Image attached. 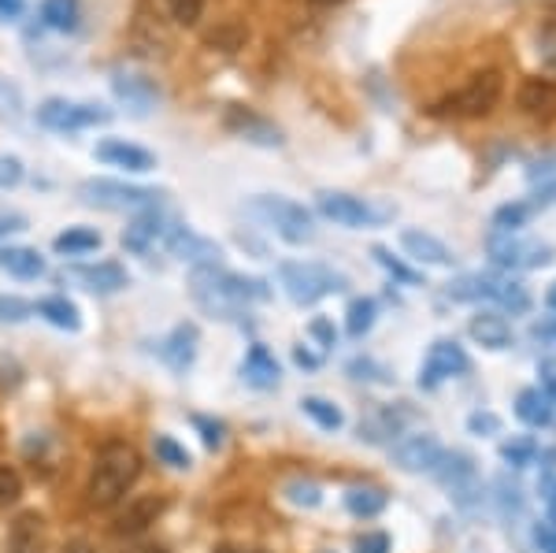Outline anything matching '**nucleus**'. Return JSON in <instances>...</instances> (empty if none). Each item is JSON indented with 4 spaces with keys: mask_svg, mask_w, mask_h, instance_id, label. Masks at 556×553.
Wrapping results in <instances>:
<instances>
[{
    "mask_svg": "<svg viewBox=\"0 0 556 553\" xmlns=\"http://www.w3.org/2000/svg\"><path fill=\"white\" fill-rule=\"evenodd\" d=\"M141 476V453L134 450L130 442H104L93 457V472H89L86 483V502L93 510H112V505L123 502V494L138 483Z\"/></svg>",
    "mask_w": 556,
    "mask_h": 553,
    "instance_id": "1",
    "label": "nucleus"
},
{
    "mask_svg": "<svg viewBox=\"0 0 556 553\" xmlns=\"http://www.w3.org/2000/svg\"><path fill=\"white\" fill-rule=\"evenodd\" d=\"M190 290L197 305L215 312V316H230V312L249 305V301H271V287L264 279L230 275L223 267H193Z\"/></svg>",
    "mask_w": 556,
    "mask_h": 553,
    "instance_id": "2",
    "label": "nucleus"
},
{
    "mask_svg": "<svg viewBox=\"0 0 556 553\" xmlns=\"http://www.w3.org/2000/svg\"><path fill=\"white\" fill-rule=\"evenodd\" d=\"M245 212L264 223V227H271L282 242H290V246L316 242V219H312V212L298 201L278 198V193H260V198L245 204Z\"/></svg>",
    "mask_w": 556,
    "mask_h": 553,
    "instance_id": "3",
    "label": "nucleus"
},
{
    "mask_svg": "<svg viewBox=\"0 0 556 553\" xmlns=\"http://www.w3.org/2000/svg\"><path fill=\"white\" fill-rule=\"evenodd\" d=\"M164 190H149V186H127L115 183V178H86L78 183V201L89 209H104V212H149V209H164Z\"/></svg>",
    "mask_w": 556,
    "mask_h": 553,
    "instance_id": "4",
    "label": "nucleus"
},
{
    "mask_svg": "<svg viewBox=\"0 0 556 553\" xmlns=\"http://www.w3.org/2000/svg\"><path fill=\"white\" fill-rule=\"evenodd\" d=\"M316 209L319 216L334 219L338 227H349V230H364V227H382L397 216V209L386 201H375V198H356V193H342V190H323L316 193Z\"/></svg>",
    "mask_w": 556,
    "mask_h": 553,
    "instance_id": "5",
    "label": "nucleus"
},
{
    "mask_svg": "<svg viewBox=\"0 0 556 553\" xmlns=\"http://www.w3.org/2000/svg\"><path fill=\"white\" fill-rule=\"evenodd\" d=\"M278 282H282L286 293H290L298 305H316L327 293H342L349 287V279L342 272H334V267H327V264H312V261L278 264Z\"/></svg>",
    "mask_w": 556,
    "mask_h": 553,
    "instance_id": "6",
    "label": "nucleus"
},
{
    "mask_svg": "<svg viewBox=\"0 0 556 553\" xmlns=\"http://www.w3.org/2000/svg\"><path fill=\"white\" fill-rule=\"evenodd\" d=\"M501 93H505V78H501V71H479V75H471L468 83H464L456 93H450L445 101L434 104L438 115H460V120H479V115H490L497 109Z\"/></svg>",
    "mask_w": 556,
    "mask_h": 553,
    "instance_id": "7",
    "label": "nucleus"
},
{
    "mask_svg": "<svg viewBox=\"0 0 556 553\" xmlns=\"http://www.w3.org/2000/svg\"><path fill=\"white\" fill-rule=\"evenodd\" d=\"M38 123L45 130H89V127H104L112 123V112L101 104H86V101H67V97H49L38 109Z\"/></svg>",
    "mask_w": 556,
    "mask_h": 553,
    "instance_id": "8",
    "label": "nucleus"
},
{
    "mask_svg": "<svg viewBox=\"0 0 556 553\" xmlns=\"http://www.w3.org/2000/svg\"><path fill=\"white\" fill-rule=\"evenodd\" d=\"M112 93H115V101L134 115V120H146V115L156 112V104H160V86L152 83L146 71L119 67L112 75Z\"/></svg>",
    "mask_w": 556,
    "mask_h": 553,
    "instance_id": "9",
    "label": "nucleus"
},
{
    "mask_svg": "<svg viewBox=\"0 0 556 553\" xmlns=\"http://www.w3.org/2000/svg\"><path fill=\"white\" fill-rule=\"evenodd\" d=\"M490 256L501 267H545L553 264V246L531 242V238L505 235V230H493L490 235Z\"/></svg>",
    "mask_w": 556,
    "mask_h": 553,
    "instance_id": "10",
    "label": "nucleus"
},
{
    "mask_svg": "<svg viewBox=\"0 0 556 553\" xmlns=\"http://www.w3.org/2000/svg\"><path fill=\"white\" fill-rule=\"evenodd\" d=\"M175 235V219L167 216L164 209H149V212H138L134 223L123 230V249L138 256H149L156 246H167V238Z\"/></svg>",
    "mask_w": 556,
    "mask_h": 553,
    "instance_id": "11",
    "label": "nucleus"
},
{
    "mask_svg": "<svg viewBox=\"0 0 556 553\" xmlns=\"http://www.w3.org/2000/svg\"><path fill=\"white\" fill-rule=\"evenodd\" d=\"M434 476L442 479V487H450V494L456 498L460 505H475L479 502V472H475V461L468 453L453 450V453H442V461L434 465Z\"/></svg>",
    "mask_w": 556,
    "mask_h": 553,
    "instance_id": "12",
    "label": "nucleus"
},
{
    "mask_svg": "<svg viewBox=\"0 0 556 553\" xmlns=\"http://www.w3.org/2000/svg\"><path fill=\"white\" fill-rule=\"evenodd\" d=\"M468 364H471L468 353H464L456 342H450V338H442V342L430 345L427 364H424V372H419V387L434 390L438 382H445L453 376H464V372H468Z\"/></svg>",
    "mask_w": 556,
    "mask_h": 553,
    "instance_id": "13",
    "label": "nucleus"
},
{
    "mask_svg": "<svg viewBox=\"0 0 556 553\" xmlns=\"http://www.w3.org/2000/svg\"><path fill=\"white\" fill-rule=\"evenodd\" d=\"M227 130L230 134H238V138H245L249 146H264V149H282V130L275 127L271 120H264V115H256V112H249V109H241V104H230L227 109Z\"/></svg>",
    "mask_w": 556,
    "mask_h": 553,
    "instance_id": "14",
    "label": "nucleus"
},
{
    "mask_svg": "<svg viewBox=\"0 0 556 553\" xmlns=\"http://www.w3.org/2000/svg\"><path fill=\"white\" fill-rule=\"evenodd\" d=\"M442 442L434 435L419 431V435H405L397 445H393V461H397L401 472H434V465L442 461Z\"/></svg>",
    "mask_w": 556,
    "mask_h": 553,
    "instance_id": "15",
    "label": "nucleus"
},
{
    "mask_svg": "<svg viewBox=\"0 0 556 553\" xmlns=\"http://www.w3.org/2000/svg\"><path fill=\"white\" fill-rule=\"evenodd\" d=\"M167 249L178 256V261L193 264V267H223V249L212 242V238L197 235L190 227H175V235L167 238Z\"/></svg>",
    "mask_w": 556,
    "mask_h": 553,
    "instance_id": "16",
    "label": "nucleus"
},
{
    "mask_svg": "<svg viewBox=\"0 0 556 553\" xmlns=\"http://www.w3.org/2000/svg\"><path fill=\"white\" fill-rule=\"evenodd\" d=\"M164 510H167L164 498H156V494H138V498H130V502H127V510L115 516L112 531H115V535H141V531H149L152 524L160 520V513H164Z\"/></svg>",
    "mask_w": 556,
    "mask_h": 553,
    "instance_id": "17",
    "label": "nucleus"
},
{
    "mask_svg": "<svg viewBox=\"0 0 556 553\" xmlns=\"http://www.w3.org/2000/svg\"><path fill=\"white\" fill-rule=\"evenodd\" d=\"M93 156L104 160V164H112V167H127V172H134V175H146L156 167V156H152L149 149L130 146V141H123V138L101 141V146L93 149Z\"/></svg>",
    "mask_w": 556,
    "mask_h": 553,
    "instance_id": "18",
    "label": "nucleus"
},
{
    "mask_svg": "<svg viewBox=\"0 0 556 553\" xmlns=\"http://www.w3.org/2000/svg\"><path fill=\"white\" fill-rule=\"evenodd\" d=\"M401 246H405V253L412 256V261L419 264H430V267H453V249L442 242V238L427 235V230H405L401 235Z\"/></svg>",
    "mask_w": 556,
    "mask_h": 553,
    "instance_id": "19",
    "label": "nucleus"
},
{
    "mask_svg": "<svg viewBox=\"0 0 556 553\" xmlns=\"http://www.w3.org/2000/svg\"><path fill=\"white\" fill-rule=\"evenodd\" d=\"M71 275H75V279L83 282L86 290H93V293H119V290H127V287H130L127 267L115 264V261L75 267V272H71Z\"/></svg>",
    "mask_w": 556,
    "mask_h": 553,
    "instance_id": "20",
    "label": "nucleus"
},
{
    "mask_svg": "<svg viewBox=\"0 0 556 553\" xmlns=\"http://www.w3.org/2000/svg\"><path fill=\"white\" fill-rule=\"evenodd\" d=\"M49 539H45V520L41 513H20L8 531V553H45Z\"/></svg>",
    "mask_w": 556,
    "mask_h": 553,
    "instance_id": "21",
    "label": "nucleus"
},
{
    "mask_svg": "<svg viewBox=\"0 0 556 553\" xmlns=\"http://www.w3.org/2000/svg\"><path fill=\"white\" fill-rule=\"evenodd\" d=\"M197 342H201L197 327L193 324H178L175 331L164 338V345H160V356H164V364L172 372H186L193 364V356H197Z\"/></svg>",
    "mask_w": 556,
    "mask_h": 553,
    "instance_id": "22",
    "label": "nucleus"
},
{
    "mask_svg": "<svg viewBox=\"0 0 556 553\" xmlns=\"http://www.w3.org/2000/svg\"><path fill=\"white\" fill-rule=\"evenodd\" d=\"M468 331L475 342L486 345V350H508V345H513V324H508L501 312H479Z\"/></svg>",
    "mask_w": 556,
    "mask_h": 553,
    "instance_id": "23",
    "label": "nucleus"
},
{
    "mask_svg": "<svg viewBox=\"0 0 556 553\" xmlns=\"http://www.w3.org/2000/svg\"><path fill=\"white\" fill-rule=\"evenodd\" d=\"M241 376H245L249 387H260V390L275 387V382H278L275 353L267 350V345H253V350L245 353V361H241Z\"/></svg>",
    "mask_w": 556,
    "mask_h": 553,
    "instance_id": "24",
    "label": "nucleus"
},
{
    "mask_svg": "<svg viewBox=\"0 0 556 553\" xmlns=\"http://www.w3.org/2000/svg\"><path fill=\"white\" fill-rule=\"evenodd\" d=\"M516 416H519V420H523L527 427H545V424H553V398L545 394L542 387L519 390V398H516Z\"/></svg>",
    "mask_w": 556,
    "mask_h": 553,
    "instance_id": "25",
    "label": "nucleus"
},
{
    "mask_svg": "<svg viewBox=\"0 0 556 553\" xmlns=\"http://www.w3.org/2000/svg\"><path fill=\"white\" fill-rule=\"evenodd\" d=\"M0 272L15 275V279H38V275H45V261L38 249L8 246L0 249Z\"/></svg>",
    "mask_w": 556,
    "mask_h": 553,
    "instance_id": "26",
    "label": "nucleus"
},
{
    "mask_svg": "<svg viewBox=\"0 0 556 553\" xmlns=\"http://www.w3.org/2000/svg\"><path fill=\"white\" fill-rule=\"evenodd\" d=\"M41 23L49 26V30L75 34L78 23H83V4H78V0H45Z\"/></svg>",
    "mask_w": 556,
    "mask_h": 553,
    "instance_id": "27",
    "label": "nucleus"
},
{
    "mask_svg": "<svg viewBox=\"0 0 556 553\" xmlns=\"http://www.w3.org/2000/svg\"><path fill=\"white\" fill-rule=\"evenodd\" d=\"M534 186V201L531 209H545V204L556 201V156H542L531 164V172H527Z\"/></svg>",
    "mask_w": 556,
    "mask_h": 553,
    "instance_id": "28",
    "label": "nucleus"
},
{
    "mask_svg": "<svg viewBox=\"0 0 556 553\" xmlns=\"http://www.w3.org/2000/svg\"><path fill=\"white\" fill-rule=\"evenodd\" d=\"M401 420H405V413H397V409H375L367 420H361V439L367 442L393 439V435L401 431Z\"/></svg>",
    "mask_w": 556,
    "mask_h": 553,
    "instance_id": "29",
    "label": "nucleus"
},
{
    "mask_svg": "<svg viewBox=\"0 0 556 553\" xmlns=\"http://www.w3.org/2000/svg\"><path fill=\"white\" fill-rule=\"evenodd\" d=\"M519 109L523 112L556 109V83H549V78H527L523 89H519Z\"/></svg>",
    "mask_w": 556,
    "mask_h": 553,
    "instance_id": "30",
    "label": "nucleus"
},
{
    "mask_svg": "<svg viewBox=\"0 0 556 553\" xmlns=\"http://www.w3.org/2000/svg\"><path fill=\"white\" fill-rule=\"evenodd\" d=\"M34 312L49 319L52 327H60V331H78V327H83V319H78V309L71 305L67 298H41L38 305H34Z\"/></svg>",
    "mask_w": 556,
    "mask_h": 553,
    "instance_id": "31",
    "label": "nucleus"
},
{
    "mask_svg": "<svg viewBox=\"0 0 556 553\" xmlns=\"http://www.w3.org/2000/svg\"><path fill=\"white\" fill-rule=\"evenodd\" d=\"M493 287H497V275H460V279L450 287V298L453 301H482V298H493Z\"/></svg>",
    "mask_w": 556,
    "mask_h": 553,
    "instance_id": "32",
    "label": "nucleus"
},
{
    "mask_svg": "<svg viewBox=\"0 0 556 553\" xmlns=\"http://www.w3.org/2000/svg\"><path fill=\"white\" fill-rule=\"evenodd\" d=\"M93 249H101V235L89 227H71L56 238V253H64V256H83V253H93Z\"/></svg>",
    "mask_w": 556,
    "mask_h": 553,
    "instance_id": "33",
    "label": "nucleus"
},
{
    "mask_svg": "<svg viewBox=\"0 0 556 553\" xmlns=\"http://www.w3.org/2000/svg\"><path fill=\"white\" fill-rule=\"evenodd\" d=\"M301 409H304V416H308V420H316L323 427V431H338V427L345 424L342 409H338L334 401H327V398H304Z\"/></svg>",
    "mask_w": 556,
    "mask_h": 553,
    "instance_id": "34",
    "label": "nucleus"
},
{
    "mask_svg": "<svg viewBox=\"0 0 556 553\" xmlns=\"http://www.w3.org/2000/svg\"><path fill=\"white\" fill-rule=\"evenodd\" d=\"M345 505L353 516H379L386 510V494L375 487H353L345 494Z\"/></svg>",
    "mask_w": 556,
    "mask_h": 553,
    "instance_id": "35",
    "label": "nucleus"
},
{
    "mask_svg": "<svg viewBox=\"0 0 556 553\" xmlns=\"http://www.w3.org/2000/svg\"><path fill=\"white\" fill-rule=\"evenodd\" d=\"M534 216L531 201H516V204H501L493 212V230H505V235H516L519 227H527V219Z\"/></svg>",
    "mask_w": 556,
    "mask_h": 553,
    "instance_id": "36",
    "label": "nucleus"
},
{
    "mask_svg": "<svg viewBox=\"0 0 556 553\" xmlns=\"http://www.w3.org/2000/svg\"><path fill=\"white\" fill-rule=\"evenodd\" d=\"M493 301H497L501 309H508V312H527L531 309V293H527L519 282H513V279H497V287H493Z\"/></svg>",
    "mask_w": 556,
    "mask_h": 553,
    "instance_id": "37",
    "label": "nucleus"
},
{
    "mask_svg": "<svg viewBox=\"0 0 556 553\" xmlns=\"http://www.w3.org/2000/svg\"><path fill=\"white\" fill-rule=\"evenodd\" d=\"M375 312H379V309H375L371 298H356L353 305H349V324H345L349 335L364 338L367 331H371V327H375Z\"/></svg>",
    "mask_w": 556,
    "mask_h": 553,
    "instance_id": "38",
    "label": "nucleus"
},
{
    "mask_svg": "<svg viewBox=\"0 0 556 553\" xmlns=\"http://www.w3.org/2000/svg\"><path fill=\"white\" fill-rule=\"evenodd\" d=\"M152 453L172 468H190L193 465L190 453H186V445H178L172 435H156V439H152Z\"/></svg>",
    "mask_w": 556,
    "mask_h": 553,
    "instance_id": "39",
    "label": "nucleus"
},
{
    "mask_svg": "<svg viewBox=\"0 0 556 553\" xmlns=\"http://www.w3.org/2000/svg\"><path fill=\"white\" fill-rule=\"evenodd\" d=\"M0 120L4 123H20L23 120V93L15 83L0 78Z\"/></svg>",
    "mask_w": 556,
    "mask_h": 553,
    "instance_id": "40",
    "label": "nucleus"
},
{
    "mask_svg": "<svg viewBox=\"0 0 556 553\" xmlns=\"http://www.w3.org/2000/svg\"><path fill=\"white\" fill-rule=\"evenodd\" d=\"M164 8L178 26H197L204 15V0H164Z\"/></svg>",
    "mask_w": 556,
    "mask_h": 553,
    "instance_id": "41",
    "label": "nucleus"
},
{
    "mask_svg": "<svg viewBox=\"0 0 556 553\" xmlns=\"http://www.w3.org/2000/svg\"><path fill=\"white\" fill-rule=\"evenodd\" d=\"M371 256H375V261H379V264L386 267V272H390V275H393V279H401V282H419V275H416V272H408V267H405V264H401V261H397V256H393V253H390V249L375 246V249H371Z\"/></svg>",
    "mask_w": 556,
    "mask_h": 553,
    "instance_id": "42",
    "label": "nucleus"
},
{
    "mask_svg": "<svg viewBox=\"0 0 556 553\" xmlns=\"http://www.w3.org/2000/svg\"><path fill=\"white\" fill-rule=\"evenodd\" d=\"M286 498H290L293 505H304V510H316V505H319V487L304 483V479H293V483L286 487Z\"/></svg>",
    "mask_w": 556,
    "mask_h": 553,
    "instance_id": "43",
    "label": "nucleus"
},
{
    "mask_svg": "<svg viewBox=\"0 0 556 553\" xmlns=\"http://www.w3.org/2000/svg\"><path fill=\"white\" fill-rule=\"evenodd\" d=\"M497 502H501V513H505V516L523 513V490H519V483L501 479V483H497Z\"/></svg>",
    "mask_w": 556,
    "mask_h": 553,
    "instance_id": "44",
    "label": "nucleus"
},
{
    "mask_svg": "<svg viewBox=\"0 0 556 553\" xmlns=\"http://www.w3.org/2000/svg\"><path fill=\"white\" fill-rule=\"evenodd\" d=\"M20 494H23V479H20V472L8 468V465H0V505L20 502Z\"/></svg>",
    "mask_w": 556,
    "mask_h": 553,
    "instance_id": "45",
    "label": "nucleus"
},
{
    "mask_svg": "<svg viewBox=\"0 0 556 553\" xmlns=\"http://www.w3.org/2000/svg\"><path fill=\"white\" fill-rule=\"evenodd\" d=\"M34 305L23 298H0V324H23V319H30Z\"/></svg>",
    "mask_w": 556,
    "mask_h": 553,
    "instance_id": "46",
    "label": "nucleus"
},
{
    "mask_svg": "<svg viewBox=\"0 0 556 553\" xmlns=\"http://www.w3.org/2000/svg\"><path fill=\"white\" fill-rule=\"evenodd\" d=\"M349 376L361 379V382H364V379H367V382H390V372H386L382 364L367 361V356H364V361H361V356H356V361L349 364Z\"/></svg>",
    "mask_w": 556,
    "mask_h": 553,
    "instance_id": "47",
    "label": "nucleus"
},
{
    "mask_svg": "<svg viewBox=\"0 0 556 553\" xmlns=\"http://www.w3.org/2000/svg\"><path fill=\"white\" fill-rule=\"evenodd\" d=\"M23 183V160L20 156H0V190H12Z\"/></svg>",
    "mask_w": 556,
    "mask_h": 553,
    "instance_id": "48",
    "label": "nucleus"
},
{
    "mask_svg": "<svg viewBox=\"0 0 556 553\" xmlns=\"http://www.w3.org/2000/svg\"><path fill=\"white\" fill-rule=\"evenodd\" d=\"M356 553H390V535L386 531H367L356 539Z\"/></svg>",
    "mask_w": 556,
    "mask_h": 553,
    "instance_id": "49",
    "label": "nucleus"
},
{
    "mask_svg": "<svg viewBox=\"0 0 556 553\" xmlns=\"http://www.w3.org/2000/svg\"><path fill=\"white\" fill-rule=\"evenodd\" d=\"M501 457L508 461V465H531V457H534V442H508L505 450H501Z\"/></svg>",
    "mask_w": 556,
    "mask_h": 553,
    "instance_id": "50",
    "label": "nucleus"
},
{
    "mask_svg": "<svg viewBox=\"0 0 556 553\" xmlns=\"http://www.w3.org/2000/svg\"><path fill=\"white\" fill-rule=\"evenodd\" d=\"M20 230H26V216H23V212L0 209V238H8V235H20Z\"/></svg>",
    "mask_w": 556,
    "mask_h": 553,
    "instance_id": "51",
    "label": "nucleus"
},
{
    "mask_svg": "<svg viewBox=\"0 0 556 553\" xmlns=\"http://www.w3.org/2000/svg\"><path fill=\"white\" fill-rule=\"evenodd\" d=\"M312 338H316L323 350H330V345L338 342V331H334V324H330V319H312Z\"/></svg>",
    "mask_w": 556,
    "mask_h": 553,
    "instance_id": "52",
    "label": "nucleus"
},
{
    "mask_svg": "<svg viewBox=\"0 0 556 553\" xmlns=\"http://www.w3.org/2000/svg\"><path fill=\"white\" fill-rule=\"evenodd\" d=\"M468 427H471V435H497L501 420L493 413H475L471 420H468Z\"/></svg>",
    "mask_w": 556,
    "mask_h": 553,
    "instance_id": "53",
    "label": "nucleus"
},
{
    "mask_svg": "<svg viewBox=\"0 0 556 553\" xmlns=\"http://www.w3.org/2000/svg\"><path fill=\"white\" fill-rule=\"evenodd\" d=\"M193 424L204 431V445H212V450H219V445H223V424H208V420H204V416H197Z\"/></svg>",
    "mask_w": 556,
    "mask_h": 553,
    "instance_id": "54",
    "label": "nucleus"
},
{
    "mask_svg": "<svg viewBox=\"0 0 556 553\" xmlns=\"http://www.w3.org/2000/svg\"><path fill=\"white\" fill-rule=\"evenodd\" d=\"M534 542L542 546V553H556V528H553V524H538Z\"/></svg>",
    "mask_w": 556,
    "mask_h": 553,
    "instance_id": "55",
    "label": "nucleus"
},
{
    "mask_svg": "<svg viewBox=\"0 0 556 553\" xmlns=\"http://www.w3.org/2000/svg\"><path fill=\"white\" fill-rule=\"evenodd\" d=\"M23 8H26V0H0V20H4V23L20 20Z\"/></svg>",
    "mask_w": 556,
    "mask_h": 553,
    "instance_id": "56",
    "label": "nucleus"
},
{
    "mask_svg": "<svg viewBox=\"0 0 556 553\" xmlns=\"http://www.w3.org/2000/svg\"><path fill=\"white\" fill-rule=\"evenodd\" d=\"M293 361H298L301 368H319V356H316V353H308V350H301V345L293 350Z\"/></svg>",
    "mask_w": 556,
    "mask_h": 553,
    "instance_id": "57",
    "label": "nucleus"
},
{
    "mask_svg": "<svg viewBox=\"0 0 556 553\" xmlns=\"http://www.w3.org/2000/svg\"><path fill=\"white\" fill-rule=\"evenodd\" d=\"M542 494H545V502H549L553 513H556V476H542Z\"/></svg>",
    "mask_w": 556,
    "mask_h": 553,
    "instance_id": "58",
    "label": "nucleus"
},
{
    "mask_svg": "<svg viewBox=\"0 0 556 553\" xmlns=\"http://www.w3.org/2000/svg\"><path fill=\"white\" fill-rule=\"evenodd\" d=\"M123 553H167L164 546H134V550H123Z\"/></svg>",
    "mask_w": 556,
    "mask_h": 553,
    "instance_id": "59",
    "label": "nucleus"
},
{
    "mask_svg": "<svg viewBox=\"0 0 556 553\" xmlns=\"http://www.w3.org/2000/svg\"><path fill=\"white\" fill-rule=\"evenodd\" d=\"M64 553H93V550H89L86 542H71V546H67Z\"/></svg>",
    "mask_w": 556,
    "mask_h": 553,
    "instance_id": "60",
    "label": "nucleus"
},
{
    "mask_svg": "<svg viewBox=\"0 0 556 553\" xmlns=\"http://www.w3.org/2000/svg\"><path fill=\"white\" fill-rule=\"evenodd\" d=\"M215 553H264V550H238V546H219Z\"/></svg>",
    "mask_w": 556,
    "mask_h": 553,
    "instance_id": "61",
    "label": "nucleus"
},
{
    "mask_svg": "<svg viewBox=\"0 0 556 553\" xmlns=\"http://www.w3.org/2000/svg\"><path fill=\"white\" fill-rule=\"evenodd\" d=\"M545 301H549V309H556V287L549 290V298H545Z\"/></svg>",
    "mask_w": 556,
    "mask_h": 553,
    "instance_id": "62",
    "label": "nucleus"
}]
</instances>
